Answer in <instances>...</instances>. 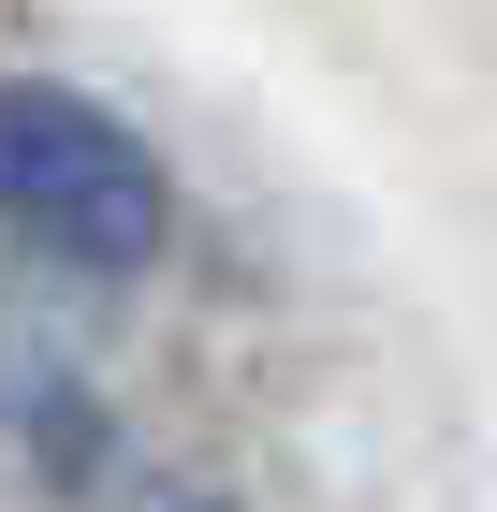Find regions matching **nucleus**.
<instances>
[{
  "label": "nucleus",
  "mask_w": 497,
  "mask_h": 512,
  "mask_svg": "<svg viewBox=\"0 0 497 512\" xmlns=\"http://www.w3.org/2000/svg\"><path fill=\"white\" fill-rule=\"evenodd\" d=\"M0 498L15 512H234L176 439L103 381L59 293H0Z\"/></svg>",
  "instance_id": "nucleus-1"
},
{
  "label": "nucleus",
  "mask_w": 497,
  "mask_h": 512,
  "mask_svg": "<svg viewBox=\"0 0 497 512\" xmlns=\"http://www.w3.org/2000/svg\"><path fill=\"white\" fill-rule=\"evenodd\" d=\"M0 249H30V278L117 293L176 249V176L117 103L44 74H0Z\"/></svg>",
  "instance_id": "nucleus-2"
}]
</instances>
